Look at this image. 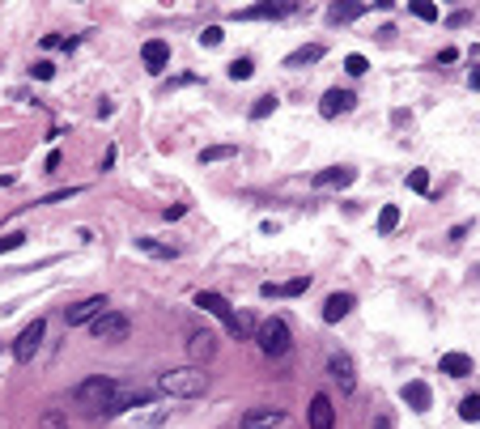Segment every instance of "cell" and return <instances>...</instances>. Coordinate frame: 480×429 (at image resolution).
Wrapping results in <instances>:
<instances>
[{
    "label": "cell",
    "mask_w": 480,
    "mask_h": 429,
    "mask_svg": "<svg viewBox=\"0 0 480 429\" xmlns=\"http://www.w3.org/2000/svg\"><path fill=\"white\" fill-rule=\"evenodd\" d=\"M208 391V374L200 366H179V370H166L157 374V396H170V400H200Z\"/></svg>",
    "instance_id": "6da1fadb"
},
{
    "label": "cell",
    "mask_w": 480,
    "mask_h": 429,
    "mask_svg": "<svg viewBox=\"0 0 480 429\" xmlns=\"http://www.w3.org/2000/svg\"><path fill=\"white\" fill-rule=\"evenodd\" d=\"M196 306H200L204 315H213V319H217V323H221L230 336H238V340H247V336H251V319H247V315H238V311H234V306H230L221 294H213V289H200V294H196Z\"/></svg>",
    "instance_id": "7a4b0ae2"
},
{
    "label": "cell",
    "mask_w": 480,
    "mask_h": 429,
    "mask_svg": "<svg viewBox=\"0 0 480 429\" xmlns=\"http://www.w3.org/2000/svg\"><path fill=\"white\" fill-rule=\"evenodd\" d=\"M115 391H119V383H115V379L94 374V379H85V383H77V387H72V404H77L85 417H94V421H98V413L115 400Z\"/></svg>",
    "instance_id": "3957f363"
},
{
    "label": "cell",
    "mask_w": 480,
    "mask_h": 429,
    "mask_svg": "<svg viewBox=\"0 0 480 429\" xmlns=\"http://www.w3.org/2000/svg\"><path fill=\"white\" fill-rule=\"evenodd\" d=\"M255 345H259V353H264V357L281 362V357L294 349V332H289V323H285V319H264V323L255 328Z\"/></svg>",
    "instance_id": "277c9868"
},
{
    "label": "cell",
    "mask_w": 480,
    "mask_h": 429,
    "mask_svg": "<svg viewBox=\"0 0 480 429\" xmlns=\"http://www.w3.org/2000/svg\"><path fill=\"white\" fill-rule=\"evenodd\" d=\"M89 332H94V340H106V345H119V340H128V332H132V319L123 315V311H102L94 323H89Z\"/></svg>",
    "instance_id": "5b68a950"
},
{
    "label": "cell",
    "mask_w": 480,
    "mask_h": 429,
    "mask_svg": "<svg viewBox=\"0 0 480 429\" xmlns=\"http://www.w3.org/2000/svg\"><path fill=\"white\" fill-rule=\"evenodd\" d=\"M43 332H47V323L43 319H34V323H26L21 328V336L13 340V362H34V353H38V345H43Z\"/></svg>",
    "instance_id": "8992f818"
},
{
    "label": "cell",
    "mask_w": 480,
    "mask_h": 429,
    "mask_svg": "<svg viewBox=\"0 0 480 429\" xmlns=\"http://www.w3.org/2000/svg\"><path fill=\"white\" fill-rule=\"evenodd\" d=\"M238 425L242 429H289V413H281V408H247L242 417H238Z\"/></svg>",
    "instance_id": "52a82bcc"
},
{
    "label": "cell",
    "mask_w": 480,
    "mask_h": 429,
    "mask_svg": "<svg viewBox=\"0 0 480 429\" xmlns=\"http://www.w3.org/2000/svg\"><path fill=\"white\" fill-rule=\"evenodd\" d=\"M328 374L340 383V391H345V396H353V391H357V370H353V357H349V353H340V349H336V353L328 357Z\"/></svg>",
    "instance_id": "ba28073f"
},
{
    "label": "cell",
    "mask_w": 480,
    "mask_h": 429,
    "mask_svg": "<svg viewBox=\"0 0 480 429\" xmlns=\"http://www.w3.org/2000/svg\"><path fill=\"white\" fill-rule=\"evenodd\" d=\"M353 106H357V94H353V89H328L323 102H319V115H323V119H340V115H349Z\"/></svg>",
    "instance_id": "9c48e42d"
},
{
    "label": "cell",
    "mask_w": 480,
    "mask_h": 429,
    "mask_svg": "<svg viewBox=\"0 0 480 429\" xmlns=\"http://www.w3.org/2000/svg\"><path fill=\"white\" fill-rule=\"evenodd\" d=\"M102 311H106V298H102V294H94V298L77 302V306H72V311L64 315V323H68V328H85V323H94V319H98Z\"/></svg>",
    "instance_id": "30bf717a"
},
{
    "label": "cell",
    "mask_w": 480,
    "mask_h": 429,
    "mask_svg": "<svg viewBox=\"0 0 480 429\" xmlns=\"http://www.w3.org/2000/svg\"><path fill=\"white\" fill-rule=\"evenodd\" d=\"M311 289V277H294V281H264L259 298H298Z\"/></svg>",
    "instance_id": "8fae6325"
},
{
    "label": "cell",
    "mask_w": 480,
    "mask_h": 429,
    "mask_svg": "<svg viewBox=\"0 0 480 429\" xmlns=\"http://www.w3.org/2000/svg\"><path fill=\"white\" fill-rule=\"evenodd\" d=\"M187 353H191V362L196 366H204V362H213L217 357V336L204 328V332H191V340H187Z\"/></svg>",
    "instance_id": "7c38bea8"
},
{
    "label": "cell",
    "mask_w": 480,
    "mask_h": 429,
    "mask_svg": "<svg viewBox=\"0 0 480 429\" xmlns=\"http://www.w3.org/2000/svg\"><path fill=\"white\" fill-rule=\"evenodd\" d=\"M140 60H145L149 72H162V68L170 64V43H166V38H149V43L140 47Z\"/></svg>",
    "instance_id": "4fadbf2b"
},
{
    "label": "cell",
    "mask_w": 480,
    "mask_h": 429,
    "mask_svg": "<svg viewBox=\"0 0 480 429\" xmlns=\"http://www.w3.org/2000/svg\"><path fill=\"white\" fill-rule=\"evenodd\" d=\"M400 400L413 408V413H430V404H434V396H430V387L421 383V379H413V383H404L400 387Z\"/></svg>",
    "instance_id": "5bb4252c"
},
{
    "label": "cell",
    "mask_w": 480,
    "mask_h": 429,
    "mask_svg": "<svg viewBox=\"0 0 480 429\" xmlns=\"http://www.w3.org/2000/svg\"><path fill=\"white\" fill-rule=\"evenodd\" d=\"M294 4H272V0H264V4H251V9H234V21H264V17H285Z\"/></svg>",
    "instance_id": "9a60e30c"
},
{
    "label": "cell",
    "mask_w": 480,
    "mask_h": 429,
    "mask_svg": "<svg viewBox=\"0 0 480 429\" xmlns=\"http://www.w3.org/2000/svg\"><path fill=\"white\" fill-rule=\"evenodd\" d=\"M353 179H357L353 166H328V170H319L311 183H315V187H353Z\"/></svg>",
    "instance_id": "2e32d148"
},
{
    "label": "cell",
    "mask_w": 480,
    "mask_h": 429,
    "mask_svg": "<svg viewBox=\"0 0 480 429\" xmlns=\"http://www.w3.org/2000/svg\"><path fill=\"white\" fill-rule=\"evenodd\" d=\"M353 306H357L353 294H328V302H323V323H340Z\"/></svg>",
    "instance_id": "e0dca14e"
},
{
    "label": "cell",
    "mask_w": 480,
    "mask_h": 429,
    "mask_svg": "<svg viewBox=\"0 0 480 429\" xmlns=\"http://www.w3.org/2000/svg\"><path fill=\"white\" fill-rule=\"evenodd\" d=\"M332 425H336L332 400H328V396H315V400H311V429H332Z\"/></svg>",
    "instance_id": "ac0fdd59"
},
{
    "label": "cell",
    "mask_w": 480,
    "mask_h": 429,
    "mask_svg": "<svg viewBox=\"0 0 480 429\" xmlns=\"http://www.w3.org/2000/svg\"><path fill=\"white\" fill-rule=\"evenodd\" d=\"M442 374H451V379H468L472 370H476V362L468 357V353H442Z\"/></svg>",
    "instance_id": "d6986e66"
},
{
    "label": "cell",
    "mask_w": 480,
    "mask_h": 429,
    "mask_svg": "<svg viewBox=\"0 0 480 429\" xmlns=\"http://www.w3.org/2000/svg\"><path fill=\"white\" fill-rule=\"evenodd\" d=\"M319 60H323V43H306V47L285 55V68H306V64H319Z\"/></svg>",
    "instance_id": "ffe728a7"
},
{
    "label": "cell",
    "mask_w": 480,
    "mask_h": 429,
    "mask_svg": "<svg viewBox=\"0 0 480 429\" xmlns=\"http://www.w3.org/2000/svg\"><path fill=\"white\" fill-rule=\"evenodd\" d=\"M136 251H145V255H153V260H179V247H170V243H157V238H136Z\"/></svg>",
    "instance_id": "44dd1931"
},
{
    "label": "cell",
    "mask_w": 480,
    "mask_h": 429,
    "mask_svg": "<svg viewBox=\"0 0 480 429\" xmlns=\"http://www.w3.org/2000/svg\"><path fill=\"white\" fill-rule=\"evenodd\" d=\"M362 13H366V4H332L328 9V21L332 26H345V21H357Z\"/></svg>",
    "instance_id": "7402d4cb"
},
{
    "label": "cell",
    "mask_w": 480,
    "mask_h": 429,
    "mask_svg": "<svg viewBox=\"0 0 480 429\" xmlns=\"http://www.w3.org/2000/svg\"><path fill=\"white\" fill-rule=\"evenodd\" d=\"M230 157H238V145H208V149H200V166L230 162Z\"/></svg>",
    "instance_id": "603a6c76"
},
{
    "label": "cell",
    "mask_w": 480,
    "mask_h": 429,
    "mask_svg": "<svg viewBox=\"0 0 480 429\" xmlns=\"http://www.w3.org/2000/svg\"><path fill=\"white\" fill-rule=\"evenodd\" d=\"M225 72H230V81H251V77H255V60H251V55H238Z\"/></svg>",
    "instance_id": "cb8c5ba5"
},
{
    "label": "cell",
    "mask_w": 480,
    "mask_h": 429,
    "mask_svg": "<svg viewBox=\"0 0 480 429\" xmlns=\"http://www.w3.org/2000/svg\"><path fill=\"white\" fill-rule=\"evenodd\" d=\"M277 106H281V98H277V94H259V98H255V106H251V119H268Z\"/></svg>",
    "instance_id": "d4e9b609"
},
{
    "label": "cell",
    "mask_w": 480,
    "mask_h": 429,
    "mask_svg": "<svg viewBox=\"0 0 480 429\" xmlns=\"http://www.w3.org/2000/svg\"><path fill=\"white\" fill-rule=\"evenodd\" d=\"M396 225H400V208L396 204H383L379 208V234H396Z\"/></svg>",
    "instance_id": "484cf974"
},
{
    "label": "cell",
    "mask_w": 480,
    "mask_h": 429,
    "mask_svg": "<svg viewBox=\"0 0 480 429\" xmlns=\"http://www.w3.org/2000/svg\"><path fill=\"white\" fill-rule=\"evenodd\" d=\"M166 413H170V408H153L149 417H136V413H132V417H128V425H136V429H153V425H162V421H166Z\"/></svg>",
    "instance_id": "4316f807"
},
{
    "label": "cell",
    "mask_w": 480,
    "mask_h": 429,
    "mask_svg": "<svg viewBox=\"0 0 480 429\" xmlns=\"http://www.w3.org/2000/svg\"><path fill=\"white\" fill-rule=\"evenodd\" d=\"M345 72H349V77H366V72H370V60L353 51V55H345Z\"/></svg>",
    "instance_id": "83f0119b"
},
{
    "label": "cell",
    "mask_w": 480,
    "mask_h": 429,
    "mask_svg": "<svg viewBox=\"0 0 480 429\" xmlns=\"http://www.w3.org/2000/svg\"><path fill=\"white\" fill-rule=\"evenodd\" d=\"M459 417H464L468 425H476V421H480V396H468V400L459 404Z\"/></svg>",
    "instance_id": "f1b7e54d"
},
{
    "label": "cell",
    "mask_w": 480,
    "mask_h": 429,
    "mask_svg": "<svg viewBox=\"0 0 480 429\" xmlns=\"http://www.w3.org/2000/svg\"><path fill=\"white\" fill-rule=\"evenodd\" d=\"M413 13L421 21H438V4H430V0H413Z\"/></svg>",
    "instance_id": "f546056e"
},
{
    "label": "cell",
    "mask_w": 480,
    "mask_h": 429,
    "mask_svg": "<svg viewBox=\"0 0 480 429\" xmlns=\"http://www.w3.org/2000/svg\"><path fill=\"white\" fill-rule=\"evenodd\" d=\"M408 187L425 196V191H430V170H408Z\"/></svg>",
    "instance_id": "4dcf8cb0"
},
{
    "label": "cell",
    "mask_w": 480,
    "mask_h": 429,
    "mask_svg": "<svg viewBox=\"0 0 480 429\" xmlns=\"http://www.w3.org/2000/svg\"><path fill=\"white\" fill-rule=\"evenodd\" d=\"M26 243V234L21 230H13V234H0V255H9V251H17Z\"/></svg>",
    "instance_id": "1f68e13d"
},
{
    "label": "cell",
    "mask_w": 480,
    "mask_h": 429,
    "mask_svg": "<svg viewBox=\"0 0 480 429\" xmlns=\"http://www.w3.org/2000/svg\"><path fill=\"white\" fill-rule=\"evenodd\" d=\"M38 429H68V417H64V413H43Z\"/></svg>",
    "instance_id": "d6a6232c"
},
{
    "label": "cell",
    "mask_w": 480,
    "mask_h": 429,
    "mask_svg": "<svg viewBox=\"0 0 480 429\" xmlns=\"http://www.w3.org/2000/svg\"><path fill=\"white\" fill-rule=\"evenodd\" d=\"M221 38H225V34H221V26H208V30L200 34V47H217Z\"/></svg>",
    "instance_id": "836d02e7"
},
{
    "label": "cell",
    "mask_w": 480,
    "mask_h": 429,
    "mask_svg": "<svg viewBox=\"0 0 480 429\" xmlns=\"http://www.w3.org/2000/svg\"><path fill=\"white\" fill-rule=\"evenodd\" d=\"M30 72H34L38 81H51V77H55V64H51V60H38V64H34Z\"/></svg>",
    "instance_id": "e575fe53"
},
{
    "label": "cell",
    "mask_w": 480,
    "mask_h": 429,
    "mask_svg": "<svg viewBox=\"0 0 480 429\" xmlns=\"http://www.w3.org/2000/svg\"><path fill=\"white\" fill-rule=\"evenodd\" d=\"M459 60V51L455 47H442V55H438V64H455Z\"/></svg>",
    "instance_id": "d590c367"
},
{
    "label": "cell",
    "mask_w": 480,
    "mask_h": 429,
    "mask_svg": "<svg viewBox=\"0 0 480 429\" xmlns=\"http://www.w3.org/2000/svg\"><path fill=\"white\" fill-rule=\"evenodd\" d=\"M183 213H187V208H183V204H170V208H166V213H162V217H166V221H179V217H183Z\"/></svg>",
    "instance_id": "8d00e7d4"
},
{
    "label": "cell",
    "mask_w": 480,
    "mask_h": 429,
    "mask_svg": "<svg viewBox=\"0 0 480 429\" xmlns=\"http://www.w3.org/2000/svg\"><path fill=\"white\" fill-rule=\"evenodd\" d=\"M370 429H396V425H391V417H387V413H379V417L370 421Z\"/></svg>",
    "instance_id": "74e56055"
},
{
    "label": "cell",
    "mask_w": 480,
    "mask_h": 429,
    "mask_svg": "<svg viewBox=\"0 0 480 429\" xmlns=\"http://www.w3.org/2000/svg\"><path fill=\"white\" fill-rule=\"evenodd\" d=\"M468 17H472V13H468V9H459V13H451V26H468Z\"/></svg>",
    "instance_id": "f35d334b"
},
{
    "label": "cell",
    "mask_w": 480,
    "mask_h": 429,
    "mask_svg": "<svg viewBox=\"0 0 480 429\" xmlns=\"http://www.w3.org/2000/svg\"><path fill=\"white\" fill-rule=\"evenodd\" d=\"M468 230H472L468 221H464V225H455V230H451V243H464V234H468Z\"/></svg>",
    "instance_id": "ab89813d"
},
{
    "label": "cell",
    "mask_w": 480,
    "mask_h": 429,
    "mask_svg": "<svg viewBox=\"0 0 480 429\" xmlns=\"http://www.w3.org/2000/svg\"><path fill=\"white\" fill-rule=\"evenodd\" d=\"M468 85H472V89H480V68H472V72H468Z\"/></svg>",
    "instance_id": "60d3db41"
},
{
    "label": "cell",
    "mask_w": 480,
    "mask_h": 429,
    "mask_svg": "<svg viewBox=\"0 0 480 429\" xmlns=\"http://www.w3.org/2000/svg\"><path fill=\"white\" fill-rule=\"evenodd\" d=\"M13 183V174H0V187H9Z\"/></svg>",
    "instance_id": "b9f144b4"
}]
</instances>
